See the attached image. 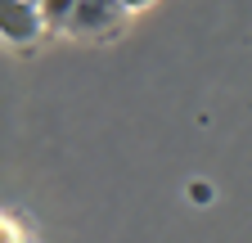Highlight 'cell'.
<instances>
[{"label": "cell", "mask_w": 252, "mask_h": 243, "mask_svg": "<svg viewBox=\"0 0 252 243\" xmlns=\"http://www.w3.org/2000/svg\"><path fill=\"white\" fill-rule=\"evenodd\" d=\"M122 23H126L122 0H77L68 36H77V41H108L113 32H122Z\"/></svg>", "instance_id": "2"}, {"label": "cell", "mask_w": 252, "mask_h": 243, "mask_svg": "<svg viewBox=\"0 0 252 243\" xmlns=\"http://www.w3.org/2000/svg\"><path fill=\"white\" fill-rule=\"evenodd\" d=\"M0 36L14 50H27L41 36H50V18L41 0H0Z\"/></svg>", "instance_id": "1"}, {"label": "cell", "mask_w": 252, "mask_h": 243, "mask_svg": "<svg viewBox=\"0 0 252 243\" xmlns=\"http://www.w3.org/2000/svg\"><path fill=\"white\" fill-rule=\"evenodd\" d=\"M149 5H158V0H122L126 14H140V9H149Z\"/></svg>", "instance_id": "4"}, {"label": "cell", "mask_w": 252, "mask_h": 243, "mask_svg": "<svg viewBox=\"0 0 252 243\" xmlns=\"http://www.w3.org/2000/svg\"><path fill=\"white\" fill-rule=\"evenodd\" d=\"M0 243H41V234H36V225H32L23 212L5 207V216H0Z\"/></svg>", "instance_id": "3"}]
</instances>
